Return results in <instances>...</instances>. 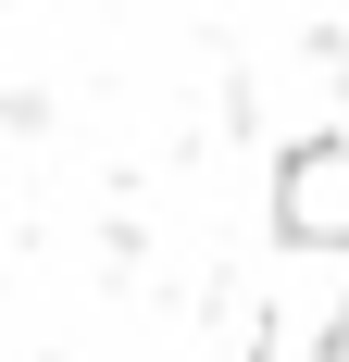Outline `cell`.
Wrapping results in <instances>:
<instances>
[{
    "label": "cell",
    "mask_w": 349,
    "mask_h": 362,
    "mask_svg": "<svg viewBox=\"0 0 349 362\" xmlns=\"http://www.w3.org/2000/svg\"><path fill=\"white\" fill-rule=\"evenodd\" d=\"M275 225L300 238V250H349V138L287 150V175H275Z\"/></svg>",
    "instance_id": "1"
}]
</instances>
